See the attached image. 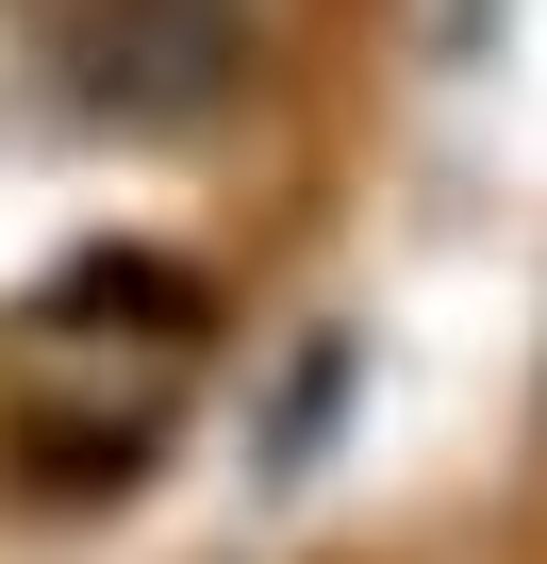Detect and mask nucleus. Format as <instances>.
Segmentation results:
<instances>
[{
  "mask_svg": "<svg viewBox=\"0 0 547 564\" xmlns=\"http://www.w3.org/2000/svg\"><path fill=\"white\" fill-rule=\"evenodd\" d=\"M232 67H249L232 51V0H84V18H67V84L100 117H150V133L216 117Z\"/></svg>",
  "mask_w": 547,
  "mask_h": 564,
  "instance_id": "f257e3e1",
  "label": "nucleus"
}]
</instances>
